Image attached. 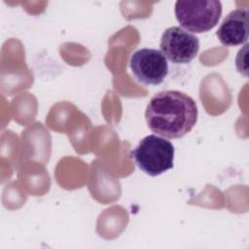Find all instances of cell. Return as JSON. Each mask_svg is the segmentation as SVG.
<instances>
[{"label": "cell", "mask_w": 249, "mask_h": 249, "mask_svg": "<svg viewBox=\"0 0 249 249\" xmlns=\"http://www.w3.org/2000/svg\"><path fill=\"white\" fill-rule=\"evenodd\" d=\"M198 111L195 100L179 90L156 93L145 111L148 127L164 138H181L196 125Z\"/></svg>", "instance_id": "obj_1"}, {"label": "cell", "mask_w": 249, "mask_h": 249, "mask_svg": "<svg viewBox=\"0 0 249 249\" xmlns=\"http://www.w3.org/2000/svg\"><path fill=\"white\" fill-rule=\"evenodd\" d=\"M130 157L143 172L155 177L173 168L174 147L164 137L150 134L130 152Z\"/></svg>", "instance_id": "obj_2"}, {"label": "cell", "mask_w": 249, "mask_h": 249, "mask_svg": "<svg viewBox=\"0 0 249 249\" xmlns=\"http://www.w3.org/2000/svg\"><path fill=\"white\" fill-rule=\"evenodd\" d=\"M174 13L185 30L207 32L217 25L222 16V3L218 0H180L175 3Z\"/></svg>", "instance_id": "obj_3"}, {"label": "cell", "mask_w": 249, "mask_h": 249, "mask_svg": "<svg viewBox=\"0 0 249 249\" xmlns=\"http://www.w3.org/2000/svg\"><path fill=\"white\" fill-rule=\"evenodd\" d=\"M161 53L175 64L190 63L199 50L198 38L179 26L166 28L160 38Z\"/></svg>", "instance_id": "obj_4"}, {"label": "cell", "mask_w": 249, "mask_h": 249, "mask_svg": "<svg viewBox=\"0 0 249 249\" xmlns=\"http://www.w3.org/2000/svg\"><path fill=\"white\" fill-rule=\"evenodd\" d=\"M129 66L134 77L142 84L157 86L168 74V63L160 51L140 49L130 57Z\"/></svg>", "instance_id": "obj_5"}, {"label": "cell", "mask_w": 249, "mask_h": 249, "mask_svg": "<svg viewBox=\"0 0 249 249\" xmlns=\"http://www.w3.org/2000/svg\"><path fill=\"white\" fill-rule=\"evenodd\" d=\"M249 32V13L247 9H236L229 13L220 24L216 35L228 47L246 43Z\"/></svg>", "instance_id": "obj_6"}]
</instances>
